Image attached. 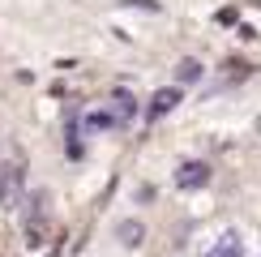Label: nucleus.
Here are the masks:
<instances>
[{"label": "nucleus", "instance_id": "1", "mask_svg": "<svg viewBox=\"0 0 261 257\" xmlns=\"http://www.w3.org/2000/svg\"><path fill=\"white\" fill-rule=\"evenodd\" d=\"M26 197V163H5L0 167V210H17Z\"/></svg>", "mask_w": 261, "mask_h": 257}, {"label": "nucleus", "instance_id": "2", "mask_svg": "<svg viewBox=\"0 0 261 257\" xmlns=\"http://www.w3.org/2000/svg\"><path fill=\"white\" fill-rule=\"evenodd\" d=\"M210 163H180L176 167V189H184V193H193V189H205L210 185Z\"/></svg>", "mask_w": 261, "mask_h": 257}, {"label": "nucleus", "instance_id": "3", "mask_svg": "<svg viewBox=\"0 0 261 257\" xmlns=\"http://www.w3.org/2000/svg\"><path fill=\"white\" fill-rule=\"evenodd\" d=\"M180 99H184V90H180V86H167V90H159L154 99L146 103V112H150V120H163V116H167L171 107H180Z\"/></svg>", "mask_w": 261, "mask_h": 257}, {"label": "nucleus", "instance_id": "4", "mask_svg": "<svg viewBox=\"0 0 261 257\" xmlns=\"http://www.w3.org/2000/svg\"><path fill=\"white\" fill-rule=\"evenodd\" d=\"M205 257H244V240H240V232H223L219 240L205 249Z\"/></svg>", "mask_w": 261, "mask_h": 257}, {"label": "nucleus", "instance_id": "5", "mask_svg": "<svg viewBox=\"0 0 261 257\" xmlns=\"http://www.w3.org/2000/svg\"><path fill=\"white\" fill-rule=\"evenodd\" d=\"M116 240H120L124 249H137V244L146 240V223H141V219H124L120 227H116Z\"/></svg>", "mask_w": 261, "mask_h": 257}, {"label": "nucleus", "instance_id": "6", "mask_svg": "<svg viewBox=\"0 0 261 257\" xmlns=\"http://www.w3.org/2000/svg\"><path fill=\"white\" fill-rule=\"evenodd\" d=\"M112 116H116V124H128V120L137 116V99H133L128 90H116V94H112Z\"/></svg>", "mask_w": 261, "mask_h": 257}, {"label": "nucleus", "instance_id": "7", "mask_svg": "<svg viewBox=\"0 0 261 257\" xmlns=\"http://www.w3.org/2000/svg\"><path fill=\"white\" fill-rule=\"evenodd\" d=\"M176 82H180V86L201 82V60H193V56H189V60H180V64H176Z\"/></svg>", "mask_w": 261, "mask_h": 257}, {"label": "nucleus", "instance_id": "8", "mask_svg": "<svg viewBox=\"0 0 261 257\" xmlns=\"http://www.w3.org/2000/svg\"><path fill=\"white\" fill-rule=\"evenodd\" d=\"M107 128H116V116L112 112H90V116H86V133H107Z\"/></svg>", "mask_w": 261, "mask_h": 257}, {"label": "nucleus", "instance_id": "9", "mask_svg": "<svg viewBox=\"0 0 261 257\" xmlns=\"http://www.w3.org/2000/svg\"><path fill=\"white\" fill-rule=\"evenodd\" d=\"M236 17H240V13H236V9H219V21H223V26H231Z\"/></svg>", "mask_w": 261, "mask_h": 257}, {"label": "nucleus", "instance_id": "10", "mask_svg": "<svg viewBox=\"0 0 261 257\" xmlns=\"http://www.w3.org/2000/svg\"><path fill=\"white\" fill-rule=\"evenodd\" d=\"M257 133H261V116H257Z\"/></svg>", "mask_w": 261, "mask_h": 257}]
</instances>
